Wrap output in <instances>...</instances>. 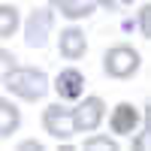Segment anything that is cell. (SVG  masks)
Masks as SVG:
<instances>
[{
	"instance_id": "obj_1",
	"label": "cell",
	"mask_w": 151,
	"mask_h": 151,
	"mask_svg": "<svg viewBox=\"0 0 151 151\" xmlns=\"http://www.w3.org/2000/svg\"><path fill=\"white\" fill-rule=\"evenodd\" d=\"M3 88L21 100H42L48 94V76L36 67H15L9 76H3Z\"/></svg>"
},
{
	"instance_id": "obj_2",
	"label": "cell",
	"mask_w": 151,
	"mask_h": 151,
	"mask_svg": "<svg viewBox=\"0 0 151 151\" xmlns=\"http://www.w3.org/2000/svg\"><path fill=\"white\" fill-rule=\"evenodd\" d=\"M139 64H142V58H139V52H136L133 45H115V48H109L106 60H103L106 76H112V79H130V76L139 70Z\"/></svg>"
},
{
	"instance_id": "obj_3",
	"label": "cell",
	"mask_w": 151,
	"mask_h": 151,
	"mask_svg": "<svg viewBox=\"0 0 151 151\" xmlns=\"http://www.w3.org/2000/svg\"><path fill=\"white\" fill-rule=\"evenodd\" d=\"M52 27H55V15L48 6H40L27 15V27H24V42L30 48H45L48 36H52Z\"/></svg>"
},
{
	"instance_id": "obj_4",
	"label": "cell",
	"mask_w": 151,
	"mask_h": 151,
	"mask_svg": "<svg viewBox=\"0 0 151 151\" xmlns=\"http://www.w3.org/2000/svg\"><path fill=\"white\" fill-rule=\"evenodd\" d=\"M42 124L55 139H70L76 133V115L73 109H64V106H48L42 112Z\"/></svg>"
},
{
	"instance_id": "obj_5",
	"label": "cell",
	"mask_w": 151,
	"mask_h": 151,
	"mask_svg": "<svg viewBox=\"0 0 151 151\" xmlns=\"http://www.w3.org/2000/svg\"><path fill=\"white\" fill-rule=\"evenodd\" d=\"M103 112H106V103H103V100H100V97H88L82 106L73 109V115H76V130H94V127H100Z\"/></svg>"
},
{
	"instance_id": "obj_6",
	"label": "cell",
	"mask_w": 151,
	"mask_h": 151,
	"mask_svg": "<svg viewBox=\"0 0 151 151\" xmlns=\"http://www.w3.org/2000/svg\"><path fill=\"white\" fill-rule=\"evenodd\" d=\"M136 124H139V109H136L133 103H121L115 106V112H112V121H109V127L115 136H130L136 130Z\"/></svg>"
},
{
	"instance_id": "obj_7",
	"label": "cell",
	"mask_w": 151,
	"mask_h": 151,
	"mask_svg": "<svg viewBox=\"0 0 151 151\" xmlns=\"http://www.w3.org/2000/svg\"><path fill=\"white\" fill-rule=\"evenodd\" d=\"M55 91L64 97V100H76V97L85 91V76H82L79 70H73V67L60 70L58 79H55Z\"/></svg>"
},
{
	"instance_id": "obj_8",
	"label": "cell",
	"mask_w": 151,
	"mask_h": 151,
	"mask_svg": "<svg viewBox=\"0 0 151 151\" xmlns=\"http://www.w3.org/2000/svg\"><path fill=\"white\" fill-rule=\"evenodd\" d=\"M58 48H60V55H64L67 60H79V58L85 55V48H88V42H85V33H82L79 27H67L64 33H60V42H58Z\"/></svg>"
},
{
	"instance_id": "obj_9",
	"label": "cell",
	"mask_w": 151,
	"mask_h": 151,
	"mask_svg": "<svg viewBox=\"0 0 151 151\" xmlns=\"http://www.w3.org/2000/svg\"><path fill=\"white\" fill-rule=\"evenodd\" d=\"M18 124H21V115H18V109L9 103V100H3V103H0V136H12L18 130Z\"/></svg>"
},
{
	"instance_id": "obj_10",
	"label": "cell",
	"mask_w": 151,
	"mask_h": 151,
	"mask_svg": "<svg viewBox=\"0 0 151 151\" xmlns=\"http://www.w3.org/2000/svg\"><path fill=\"white\" fill-rule=\"evenodd\" d=\"M58 6L67 18H85L97 9V0H58Z\"/></svg>"
},
{
	"instance_id": "obj_11",
	"label": "cell",
	"mask_w": 151,
	"mask_h": 151,
	"mask_svg": "<svg viewBox=\"0 0 151 151\" xmlns=\"http://www.w3.org/2000/svg\"><path fill=\"white\" fill-rule=\"evenodd\" d=\"M15 27H18V12H15V6H0V33L12 36Z\"/></svg>"
},
{
	"instance_id": "obj_12",
	"label": "cell",
	"mask_w": 151,
	"mask_h": 151,
	"mask_svg": "<svg viewBox=\"0 0 151 151\" xmlns=\"http://www.w3.org/2000/svg\"><path fill=\"white\" fill-rule=\"evenodd\" d=\"M85 148H91V151H118V145H115V139L112 136H91V139L85 142Z\"/></svg>"
},
{
	"instance_id": "obj_13",
	"label": "cell",
	"mask_w": 151,
	"mask_h": 151,
	"mask_svg": "<svg viewBox=\"0 0 151 151\" xmlns=\"http://www.w3.org/2000/svg\"><path fill=\"white\" fill-rule=\"evenodd\" d=\"M139 24H142V36L151 40V3L139 9Z\"/></svg>"
},
{
	"instance_id": "obj_14",
	"label": "cell",
	"mask_w": 151,
	"mask_h": 151,
	"mask_svg": "<svg viewBox=\"0 0 151 151\" xmlns=\"http://www.w3.org/2000/svg\"><path fill=\"white\" fill-rule=\"evenodd\" d=\"M0 70H3V76H9L12 70H15V58H12V52H3V55H0Z\"/></svg>"
},
{
	"instance_id": "obj_15",
	"label": "cell",
	"mask_w": 151,
	"mask_h": 151,
	"mask_svg": "<svg viewBox=\"0 0 151 151\" xmlns=\"http://www.w3.org/2000/svg\"><path fill=\"white\" fill-rule=\"evenodd\" d=\"M148 142H151V136H148V130H142V133L133 139V148H136V151H145V148H148Z\"/></svg>"
},
{
	"instance_id": "obj_16",
	"label": "cell",
	"mask_w": 151,
	"mask_h": 151,
	"mask_svg": "<svg viewBox=\"0 0 151 151\" xmlns=\"http://www.w3.org/2000/svg\"><path fill=\"white\" fill-rule=\"evenodd\" d=\"M100 6H106L109 12H118V9L127 6V0H124V3H121V0H100Z\"/></svg>"
},
{
	"instance_id": "obj_17",
	"label": "cell",
	"mask_w": 151,
	"mask_h": 151,
	"mask_svg": "<svg viewBox=\"0 0 151 151\" xmlns=\"http://www.w3.org/2000/svg\"><path fill=\"white\" fill-rule=\"evenodd\" d=\"M18 148H21V151H42V145L36 142V139H27V142H21Z\"/></svg>"
},
{
	"instance_id": "obj_18",
	"label": "cell",
	"mask_w": 151,
	"mask_h": 151,
	"mask_svg": "<svg viewBox=\"0 0 151 151\" xmlns=\"http://www.w3.org/2000/svg\"><path fill=\"white\" fill-rule=\"evenodd\" d=\"M121 27H124V33H130V30L136 27V21H133V18H124V24H121Z\"/></svg>"
}]
</instances>
